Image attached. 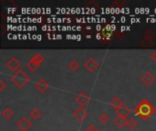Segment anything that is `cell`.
<instances>
[{
  "label": "cell",
  "mask_w": 156,
  "mask_h": 131,
  "mask_svg": "<svg viewBox=\"0 0 156 131\" xmlns=\"http://www.w3.org/2000/svg\"><path fill=\"white\" fill-rule=\"evenodd\" d=\"M154 112V106L146 99H144L135 109V113L142 119H147Z\"/></svg>",
  "instance_id": "cell-1"
},
{
  "label": "cell",
  "mask_w": 156,
  "mask_h": 131,
  "mask_svg": "<svg viewBox=\"0 0 156 131\" xmlns=\"http://www.w3.org/2000/svg\"><path fill=\"white\" fill-rule=\"evenodd\" d=\"M11 80L17 88H22L29 82L30 78L27 76V74L24 70L19 69L12 75Z\"/></svg>",
  "instance_id": "cell-2"
},
{
  "label": "cell",
  "mask_w": 156,
  "mask_h": 131,
  "mask_svg": "<svg viewBox=\"0 0 156 131\" xmlns=\"http://www.w3.org/2000/svg\"><path fill=\"white\" fill-rule=\"evenodd\" d=\"M44 60V57L40 54V53H37L36 54L35 56L32 57V58L30 59V61L27 64V68L30 70V71H35L40 65L41 63L43 62Z\"/></svg>",
  "instance_id": "cell-3"
},
{
  "label": "cell",
  "mask_w": 156,
  "mask_h": 131,
  "mask_svg": "<svg viewBox=\"0 0 156 131\" xmlns=\"http://www.w3.org/2000/svg\"><path fill=\"white\" fill-rule=\"evenodd\" d=\"M16 126L20 131H28L30 129V128L33 126V123L27 118L23 117L16 121Z\"/></svg>",
  "instance_id": "cell-4"
},
{
  "label": "cell",
  "mask_w": 156,
  "mask_h": 131,
  "mask_svg": "<svg viewBox=\"0 0 156 131\" xmlns=\"http://www.w3.org/2000/svg\"><path fill=\"white\" fill-rule=\"evenodd\" d=\"M84 67H85V68H86L89 72L93 73L96 69L99 68L100 65H99L98 61H97L95 58L90 57V58H89V59H87V60L85 61Z\"/></svg>",
  "instance_id": "cell-5"
},
{
  "label": "cell",
  "mask_w": 156,
  "mask_h": 131,
  "mask_svg": "<svg viewBox=\"0 0 156 131\" xmlns=\"http://www.w3.org/2000/svg\"><path fill=\"white\" fill-rule=\"evenodd\" d=\"M75 101L80 105V107L84 108L90 102V97H89L88 94H86L84 92H81V93L78 94L75 97Z\"/></svg>",
  "instance_id": "cell-6"
},
{
  "label": "cell",
  "mask_w": 156,
  "mask_h": 131,
  "mask_svg": "<svg viewBox=\"0 0 156 131\" xmlns=\"http://www.w3.org/2000/svg\"><path fill=\"white\" fill-rule=\"evenodd\" d=\"M73 117H74V119H76L78 121L81 122V121L85 120L86 118L88 117V111L85 109V108L80 107L79 109H77L73 112Z\"/></svg>",
  "instance_id": "cell-7"
},
{
  "label": "cell",
  "mask_w": 156,
  "mask_h": 131,
  "mask_svg": "<svg viewBox=\"0 0 156 131\" xmlns=\"http://www.w3.org/2000/svg\"><path fill=\"white\" fill-rule=\"evenodd\" d=\"M6 66H7V67H8L11 71L16 72V71L19 70V67H20V66H21V64H20V62H19L16 58L12 57V58H10V59L6 62Z\"/></svg>",
  "instance_id": "cell-8"
},
{
  "label": "cell",
  "mask_w": 156,
  "mask_h": 131,
  "mask_svg": "<svg viewBox=\"0 0 156 131\" xmlns=\"http://www.w3.org/2000/svg\"><path fill=\"white\" fill-rule=\"evenodd\" d=\"M141 80L145 86H151L155 81V77L151 72H146L145 74L143 75Z\"/></svg>",
  "instance_id": "cell-9"
},
{
  "label": "cell",
  "mask_w": 156,
  "mask_h": 131,
  "mask_svg": "<svg viewBox=\"0 0 156 131\" xmlns=\"http://www.w3.org/2000/svg\"><path fill=\"white\" fill-rule=\"evenodd\" d=\"M35 86H36V88L39 91V92H46L48 89V88H49V85H48V83L45 80V79H38L37 82H36V84H35Z\"/></svg>",
  "instance_id": "cell-10"
},
{
  "label": "cell",
  "mask_w": 156,
  "mask_h": 131,
  "mask_svg": "<svg viewBox=\"0 0 156 131\" xmlns=\"http://www.w3.org/2000/svg\"><path fill=\"white\" fill-rule=\"evenodd\" d=\"M127 121H128V119L126 117H122V116H119V115H117L113 119L114 125L117 126L120 129L124 128L126 126V124H127Z\"/></svg>",
  "instance_id": "cell-11"
},
{
  "label": "cell",
  "mask_w": 156,
  "mask_h": 131,
  "mask_svg": "<svg viewBox=\"0 0 156 131\" xmlns=\"http://www.w3.org/2000/svg\"><path fill=\"white\" fill-rule=\"evenodd\" d=\"M110 105H111V107H112V109H114L115 111H116L117 109H119L120 108H122V106H124V103H123V101H122L119 97L116 96V97H114V98L111 100Z\"/></svg>",
  "instance_id": "cell-12"
},
{
  "label": "cell",
  "mask_w": 156,
  "mask_h": 131,
  "mask_svg": "<svg viewBox=\"0 0 156 131\" xmlns=\"http://www.w3.org/2000/svg\"><path fill=\"white\" fill-rule=\"evenodd\" d=\"M14 113L13 110L9 108V107H5V109H3V110L1 111V116L5 119V120H9L12 119Z\"/></svg>",
  "instance_id": "cell-13"
},
{
  "label": "cell",
  "mask_w": 156,
  "mask_h": 131,
  "mask_svg": "<svg viewBox=\"0 0 156 131\" xmlns=\"http://www.w3.org/2000/svg\"><path fill=\"white\" fill-rule=\"evenodd\" d=\"M131 112H132V110H131V109H130V108H129V107H127L126 105L122 106V108H120L119 109H117V110H116L117 115H119V116H122V117H126V118H127V116H129V115L131 114Z\"/></svg>",
  "instance_id": "cell-14"
},
{
  "label": "cell",
  "mask_w": 156,
  "mask_h": 131,
  "mask_svg": "<svg viewBox=\"0 0 156 131\" xmlns=\"http://www.w3.org/2000/svg\"><path fill=\"white\" fill-rule=\"evenodd\" d=\"M29 117L34 120H38L42 117V111L39 109H33L29 112Z\"/></svg>",
  "instance_id": "cell-15"
},
{
  "label": "cell",
  "mask_w": 156,
  "mask_h": 131,
  "mask_svg": "<svg viewBox=\"0 0 156 131\" xmlns=\"http://www.w3.org/2000/svg\"><path fill=\"white\" fill-rule=\"evenodd\" d=\"M154 38H150V37H146L144 36V39L141 41V46L143 47H146V48H150L152 47H154Z\"/></svg>",
  "instance_id": "cell-16"
},
{
  "label": "cell",
  "mask_w": 156,
  "mask_h": 131,
  "mask_svg": "<svg viewBox=\"0 0 156 131\" xmlns=\"http://www.w3.org/2000/svg\"><path fill=\"white\" fill-rule=\"evenodd\" d=\"M98 120H99V122H100L101 124L105 125V124H107V123L109 122V120H110V116H109L108 113L103 112V113H101V114L100 115Z\"/></svg>",
  "instance_id": "cell-17"
},
{
  "label": "cell",
  "mask_w": 156,
  "mask_h": 131,
  "mask_svg": "<svg viewBox=\"0 0 156 131\" xmlns=\"http://www.w3.org/2000/svg\"><path fill=\"white\" fill-rule=\"evenodd\" d=\"M80 66V62H79L77 59H74V60H71V61L69 62V68L71 71H76V70L79 69Z\"/></svg>",
  "instance_id": "cell-18"
},
{
  "label": "cell",
  "mask_w": 156,
  "mask_h": 131,
  "mask_svg": "<svg viewBox=\"0 0 156 131\" xmlns=\"http://www.w3.org/2000/svg\"><path fill=\"white\" fill-rule=\"evenodd\" d=\"M137 126H138V122H137V120H136L135 119L131 118V119H128L127 124H126V127H127L128 129H135Z\"/></svg>",
  "instance_id": "cell-19"
},
{
  "label": "cell",
  "mask_w": 156,
  "mask_h": 131,
  "mask_svg": "<svg viewBox=\"0 0 156 131\" xmlns=\"http://www.w3.org/2000/svg\"><path fill=\"white\" fill-rule=\"evenodd\" d=\"M144 36L150 37V38H154V33L151 29H147V30L144 32Z\"/></svg>",
  "instance_id": "cell-20"
},
{
  "label": "cell",
  "mask_w": 156,
  "mask_h": 131,
  "mask_svg": "<svg viewBox=\"0 0 156 131\" xmlns=\"http://www.w3.org/2000/svg\"><path fill=\"white\" fill-rule=\"evenodd\" d=\"M83 131H100V129H99L95 125L91 124V125H90L89 127H87Z\"/></svg>",
  "instance_id": "cell-21"
},
{
  "label": "cell",
  "mask_w": 156,
  "mask_h": 131,
  "mask_svg": "<svg viewBox=\"0 0 156 131\" xmlns=\"http://www.w3.org/2000/svg\"><path fill=\"white\" fill-rule=\"evenodd\" d=\"M5 87H6L5 82L4 80H0V91H3L5 88Z\"/></svg>",
  "instance_id": "cell-22"
},
{
  "label": "cell",
  "mask_w": 156,
  "mask_h": 131,
  "mask_svg": "<svg viewBox=\"0 0 156 131\" xmlns=\"http://www.w3.org/2000/svg\"><path fill=\"white\" fill-rule=\"evenodd\" d=\"M151 59H152V61L156 62V51H154V52L151 54Z\"/></svg>",
  "instance_id": "cell-23"
}]
</instances>
